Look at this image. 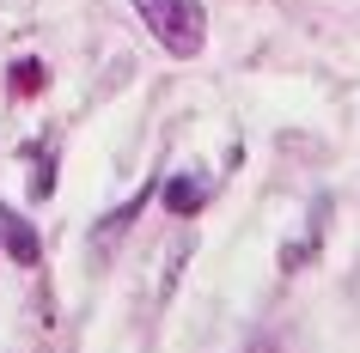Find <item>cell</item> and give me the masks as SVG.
<instances>
[{
    "label": "cell",
    "instance_id": "6da1fadb",
    "mask_svg": "<svg viewBox=\"0 0 360 353\" xmlns=\"http://www.w3.org/2000/svg\"><path fill=\"white\" fill-rule=\"evenodd\" d=\"M134 13L147 19V31L165 43V55L190 61L202 55V43H208V13H202V0H134Z\"/></svg>",
    "mask_w": 360,
    "mask_h": 353
},
{
    "label": "cell",
    "instance_id": "7a4b0ae2",
    "mask_svg": "<svg viewBox=\"0 0 360 353\" xmlns=\"http://www.w3.org/2000/svg\"><path fill=\"white\" fill-rule=\"evenodd\" d=\"M0 244H6V256L13 262H25V268H37L43 262V244H37V232L13 213V207H0Z\"/></svg>",
    "mask_w": 360,
    "mask_h": 353
},
{
    "label": "cell",
    "instance_id": "3957f363",
    "mask_svg": "<svg viewBox=\"0 0 360 353\" xmlns=\"http://www.w3.org/2000/svg\"><path fill=\"white\" fill-rule=\"evenodd\" d=\"M202 201H208V183H202V177H190V171L165 183V207H171V213H195Z\"/></svg>",
    "mask_w": 360,
    "mask_h": 353
},
{
    "label": "cell",
    "instance_id": "277c9868",
    "mask_svg": "<svg viewBox=\"0 0 360 353\" xmlns=\"http://www.w3.org/2000/svg\"><path fill=\"white\" fill-rule=\"evenodd\" d=\"M25 165H31V195H37V201H49V195H56V152L25 147Z\"/></svg>",
    "mask_w": 360,
    "mask_h": 353
},
{
    "label": "cell",
    "instance_id": "5b68a950",
    "mask_svg": "<svg viewBox=\"0 0 360 353\" xmlns=\"http://www.w3.org/2000/svg\"><path fill=\"white\" fill-rule=\"evenodd\" d=\"M37 86H43V61H31V55H25V61H13V92H19V98H31Z\"/></svg>",
    "mask_w": 360,
    "mask_h": 353
}]
</instances>
